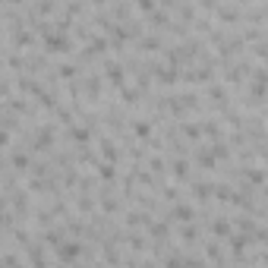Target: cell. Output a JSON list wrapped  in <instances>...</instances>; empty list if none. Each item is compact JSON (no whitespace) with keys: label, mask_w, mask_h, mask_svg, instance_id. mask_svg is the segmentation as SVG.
Segmentation results:
<instances>
[{"label":"cell","mask_w":268,"mask_h":268,"mask_svg":"<svg viewBox=\"0 0 268 268\" xmlns=\"http://www.w3.org/2000/svg\"><path fill=\"white\" fill-rule=\"evenodd\" d=\"M57 256H60V262H63V265H73L79 256H82V243H76V240H70V243H60Z\"/></svg>","instance_id":"1"},{"label":"cell","mask_w":268,"mask_h":268,"mask_svg":"<svg viewBox=\"0 0 268 268\" xmlns=\"http://www.w3.org/2000/svg\"><path fill=\"white\" fill-rule=\"evenodd\" d=\"M104 73H107V79H111L114 85H120V89H123V76H126L123 63H117V60H107V63H104Z\"/></svg>","instance_id":"2"},{"label":"cell","mask_w":268,"mask_h":268,"mask_svg":"<svg viewBox=\"0 0 268 268\" xmlns=\"http://www.w3.org/2000/svg\"><path fill=\"white\" fill-rule=\"evenodd\" d=\"M70 139H76V142H89L92 139V130L89 126H70V133H66Z\"/></svg>","instance_id":"3"},{"label":"cell","mask_w":268,"mask_h":268,"mask_svg":"<svg viewBox=\"0 0 268 268\" xmlns=\"http://www.w3.org/2000/svg\"><path fill=\"white\" fill-rule=\"evenodd\" d=\"M173 218H177V221H192V218H196V211H192V205L180 202V205H173Z\"/></svg>","instance_id":"4"},{"label":"cell","mask_w":268,"mask_h":268,"mask_svg":"<svg viewBox=\"0 0 268 268\" xmlns=\"http://www.w3.org/2000/svg\"><path fill=\"white\" fill-rule=\"evenodd\" d=\"M211 230H214V237H227V240L233 237V230H230V221H224V218H218V221H214V227H211Z\"/></svg>","instance_id":"5"},{"label":"cell","mask_w":268,"mask_h":268,"mask_svg":"<svg viewBox=\"0 0 268 268\" xmlns=\"http://www.w3.org/2000/svg\"><path fill=\"white\" fill-rule=\"evenodd\" d=\"M133 130H136L139 139H152V123L149 120H133Z\"/></svg>","instance_id":"6"},{"label":"cell","mask_w":268,"mask_h":268,"mask_svg":"<svg viewBox=\"0 0 268 268\" xmlns=\"http://www.w3.org/2000/svg\"><path fill=\"white\" fill-rule=\"evenodd\" d=\"M10 161L19 167V171H29V167H32V158L22 155V152H10Z\"/></svg>","instance_id":"7"},{"label":"cell","mask_w":268,"mask_h":268,"mask_svg":"<svg viewBox=\"0 0 268 268\" xmlns=\"http://www.w3.org/2000/svg\"><path fill=\"white\" fill-rule=\"evenodd\" d=\"M57 76L70 82L73 76H79V66H76V63H63V66H57Z\"/></svg>","instance_id":"8"},{"label":"cell","mask_w":268,"mask_h":268,"mask_svg":"<svg viewBox=\"0 0 268 268\" xmlns=\"http://www.w3.org/2000/svg\"><path fill=\"white\" fill-rule=\"evenodd\" d=\"M101 152H104L107 161H120V152H117V145H114L111 139H104V142H101Z\"/></svg>","instance_id":"9"},{"label":"cell","mask_w":268,"mask_h":268,"mask_svg":"<svg viewBox=\"0 0 268 268\" xmlns=\"http://www.w3.org/2000/svg\"><path fill=\"white\" fill-rule=\"evenodd\" d=\"M192 196H196V199H202V202H205V199L211 196V183H192Z\"/></svg>","instance_id":"10"},{"label":"cell","mask_w":268,"mask_h":268,"mask_svg":"<svg viewBox=\"0 0 268 268\" xmlns=\"http://www.w3.org/2000/svg\"><path fill=\"white\" fill-rule=\"evenodd\" d=\"M173 177H180V180H186V177H190V164H186L183 158H180V161H173Z\"/></svg>","instance_id":"11"},{"label":"cell","mask_w":268,"mask_h":268,"mask_svg":"<svg viewBox=\"0 0 268 268\" xmlns=\"http://www.w3.org/2000/svg\"><path fill=\"white\" fill-rule=\"evenodd\" d=\"M196 161H199L202 167H214V155H209V149H199V152H196Z\"/></svg>","instance_id":"12"},{"label":"cell","mask_w":268,"mask_h":268,"mask_svg":"<svg viewBox=\"0 0 268 268\" xmlns=\"http://www.w3.org/2000/svg\"><path fill=\"white\" fill-rule=\"evenodd\" d=\"M120 98H123V104H136L139 92H136V89H126V85H123V89H120Z\"/></svg>","instance_id":"13"},{"label":"cell","mask_w":268,"mask_h":268,"mask_svg":"<svg viewBox=\"0 0 268 268\" xmlns=\"http://www.w3.org/2000/svg\"><path fill=\"white\" fill-rule=\"evenodd\" d=\"M98 177H101V180H107V183H111V180H114V167L111 164H101V161H98Z\"/></svg>","instance_id":"14"},{"label":"cell","mask_w":268,"mask_h":268,"mask_svg":"<svg viewBox=\"0 0 268 268\" xmlns=\"http://www.w3.org/2000/svg\"><path fill=\"white\" fill-rule=\"evenodd\" d=\"M209 98H214V101H224V98H227L224 85H211V89H209Z\"/></svg>","instance_id":"15"},{"label":"cell","mask_w":268,"mask_h":268,"mask_svg":"<svg viewBox=\"0 0 268 268\" xmlns=\"http://www.w3.org/2000/svg\"><path fill=\"white\" fill-rule=\"evenodd\" d=\"M183 133H186L190 139H199V136H202V130H199V123H183Z\"/></svg>","instance_id":"16"},{"label":"cell","mask_w":268,"mask_h":268,"mask_svg":"<svg viewBox=\"0 0 268 268\" xmlns=\"http://www.w3.org/2000/svg\"><path fill=\"white\" fill-rule=\"evenodd\" d=\"M214 158H230V145L218 142V145H214Z\"/></svg>","instance_id":"17"},{"label":"cell","mask_w":268,"mask_h":268,"mask_svg":"<svg viewBox=\"0 0 268 268\" xmlns=\"http://www.w3.org/2000/svg\"><path fill=\"white\" fill-rule=\"evenodd\" d=\"M57 117L63 120V123H70V120H73V111H66V107H60V111H57Z\"/></svg>","instance_id":"18"}]
</instances>
